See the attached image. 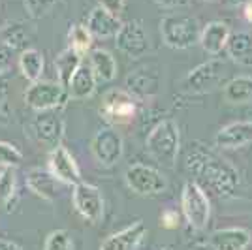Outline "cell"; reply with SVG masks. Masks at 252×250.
Returning <instances> with one entry per match:
<instances>
[{
  "label": "cell",
  "mask_w": 252,
  "mask_h": 250,
  "mask_svg": "<svg viewBox=\"0 0 252 250\" xmlns=\"http://www.w3.org/2000/svg\"><path fill=\"white\" fill-rule=\"evenodd\" d=\"M187 169L196 177L198 185L213 190L219 198H235L239 188V171L224 158L215 156L200 143H190L187 153Z\"/></svg>",
  "instance_id": "cell-1"
},
{
  "label": "cell",
  "mask_w": 252,
  "mask_h": 250,
  "mask_svg": "<svg viewBox=\"0 0 252 250\" xmlns=\"http://www.w3.org/2000/svg\"><path fill=\"white\" fill-rule=\"evenodd\" d=\"M145 149L151 158L157 160L160 166H175L179 151H181V132H179L177 123L173 119L158 121L145 139Z\"/></svg>",
  "instance_id": "cell-2"
},
{
  "label": "cell",
  "mask_w": 252,
  "mask_h": 250,
  "mask_svg": "<svg viewBox=\"0 0 252 250\" xmlns=\"http://www.w3.org/2000/svg\"><path fill=\"white\" fill-rule=\"evenodd\" d=\"M200 21L192 15L169 13L160 19V38L169 49L187 51L200 43Z\"/></svg>",
  "instance_id": "cell-3"
},
{
  "label": "cell",
  "mask_w": 252,
  "mask_h": 250,
  "mask_svg": "<svg viewBox=\"0 0 252 250\" xmlns=\"http://www.w3.org/2000/svg\"><path fill=\"white\" fill-rule=\"evenodd\" d=\"M181 213H183V217H185V220L189 222V226L192 229L201 231V229L207 228L211 219V201L207 192L196 181H189L183 187V192H181Z\"/></svg>",
  "instance_id": "cell-4"
},
{
  "label": "cell",
  "mask_w": 252,
  "mask_h": 250,
  "mask_svg": "<svg viewBox=\"0 0 252 250\" xmlns=\"http://www.w3.org/2000/svg\"><path fill=\"white\" fill-rule=\"evenodd\" d=\"M137 113V102L126 89H109L102 98L100 115L107 125L125 126L130 125Z\"/></svg>",
  "instance_id": "cell-5"
},
{
  "label": "cell",
  "mask_w": 252,
  "mask_h": 250,
  "mask_svg": "<svg viewBox=\"0 0 252 250\" xmlns=\"http://www.w3.org/2000/svg\"><path fill=\"white\" fill-rule=\"evenodd\" d=\"M68 91L59 81H36L29 85L25 91V104L36 113L59 111L68 104Z\"/></svg>",
  "instance_id": "cell-6"
},
{
  "label": "cell",
  "mask_w": 252,
  "mask_h": 250,
  "mask_svg": "<svg viewBox=\"0 0 252 250\" xmlns=\"http://www.w3.org/2000/svg\"><path fill=\"white\" fill-rule=\"evenodd\" d=\"M125 183L137 196H158L168 190V179L166 175L153 166L147 164H132L126 169Z\"/></svg>",
  "instance_id": "cell-7"
},
{
  "label": "cell",
  "mask_w": 252,
  "mask_h": 250,
  "mask_svg": "<svg viewBox=\"0 0 252 250\" xmlns=\"http://www.w3.org/2000/svg\"><path fill=\"white\" fill-rule=\"evenodd\" d=\"M91 153L96 164L102 167H113L121 162L125 153V141L123 136L117 132V128L107 126L100 128L91 139Z\"/></svg>",
  "instance_id": "cell-8"
},
{
  "label": "cell",
  "mask_w": 252,
  "mask_h": 250,
  "mask_svg": "<svg viewBox=\"0 0 252 250\" xmlns=\"http://www.w3.org/2000/svg\"><path fill=\"white\" fill-rule=\"evenodd\" d=\"M72 205L77 215L89 224H98L104 217V196L100 188L91 183L81 181L72 187Z\"/></svg>",
  "instance_id": "cell-9"
},
{
  "label": "cell",
  "mask_w": 252,
  "mask_h": 250,
  "mask_svg": "<svg viewBox=\"0 0 252 250\" xmlns=\"http://www.w3.org/2000/svg\"><path fill=\"white\" fill-rule=\"evenodd\" d=\"M226 72V64L220 59H211L207 62H201L194 70H190L189 75L185 77V91L189 94H207L217 85L220 83Z\"/></svg>",
  "instance_id": "cell-10"
},
{
  "label": "cell",
  "mask_w": 252,
  "mask_h": 250,
  "mask_svg": "<svg viewBox=\"0 0 252 250\" xmlns=\"http://www.w3.org/2000/svg\"><path fill=\"white\" fill-rule=\"evenodd\" d=\"M117 49L126 55L128 59H141L149 53V36L147 31L139 21H126L123 23L121 31L115 36Z\"/></svg>",
  "instance_id": "cell-11"
},
{
  "label": "cell",
  "mask_w": 252,
  "mask_h": 250,
  "mask_svg": "<svg viewBox=\"0 0 252 250\" xmlns=\"http://www.w3.org/2000/svg\"><path fill=\"white\" fill-rule=\"evenodd\" d=\"M31 130L36 141L47 149H57L64 137V121L57 111H42L31 123Z\"/></svg>",
  "instance_id": "cell-12"
},
{
  "label": "cell",
  "mask_w": 252,
  "mask_h": 250,
  "mask_svg": "<svg viewBox=\"0 0 252 250\" xmlns=\"http://www.w3.org/2000/svg\"><path fill=\"white\" fill-rule=\"evenodd\" d=\"M47 166H49L47 169H49L63 185L75 187L77 183H81V169L77 166L74 155H72L66 147L59 145L57 149H53L51 153H49Z\"/></svg>",
  "instance_id": "cell-13"
},
{
  "label": "cell",
  "mask_w": 252,
  "mask_h": 250,
  "mask_svg": "<svg viewBox=\"0 0 252 250\" xmlns=\"http://www.w3.org/2000/svg\"><path fill=\"white\" fill-rule=\"evenodd\" d=\"M25 183L32 194H36L38 198L45 199V201L59 199L63 196V188L66 187L49 169H43V167H32L25 177Z\"/></svg>",
  "instance_id": "cell-14"
},
{
  "label": "cell",
  "mask_w": 252,
  "mask_h": 250,
  "mask_svg": "<svg viewBox=\"0 0 252 250\" xmlns=\"http://www.w3.org/2000/svg\"><path fill=\"white\" fill-rule=\"evenodd\" d=\"M126 91L136 100L155 98L160 91V73L155 68H137L126 77Z\"/></svg>",
  "instance_id": "cell-15"
},
{
  "label": "cell",
  "mask_w": 252,
  "mask_h": 250,
  "mask_svg": "<svg viewBox=\"0 0 252 250\" xmlns=\"http://www.w3.org/2000/svg\"><path fill=\"white\" fill-rule=\"evenodd\" d=\"M145 237H147V226L141 220H137L126 226L125 229L105 237L104 243L100 245V250H137Z\"/></svg>",
  "instance_id": "cell-16"
},
{
  "label": "cell",
  "mask_w": 252,
  "mask_h": 250,
  "mask_svg": "<svg viewBox=\"0 0 252 250\" xmlns=\"http://www.w3.org/2000/svg\"><path fill=\"white\" fill-rule=\"evenodd\" d=\"M252 143V121H235L222 126L215 136L219 149H239Z\"/></svg>",
  "instance_id": "cell-17"
},
{
  "label": "cell",
  "mask_w": 252,
  "mask_h": 250,
  "mask_svg": "<svg viewBox=\"0 0 252 250\" xmlns=\"http://www.w3.org/2000/svg\"><path fill=\"white\" fill-rule=\"evenodd\" d=\"M123 21L121 17L111 13L107 10H102L96 6L94 10L89 13L87 17V29L93 34V38L96 40H109V38H115L117 32L121 31Z\"/></svg>",
  "instance_id": "cell-18"
},
{
  "label": "cell",
  "mask_w": 252,
  "mask_h": 250,
  "mask_svg": "<svg viewBox=\"0 0 252 250\" xmlns=\"http://www.w3.org/2000/svg\"><path fill=\"white\" fill-rule=\"evenodd\" d=\"M230 36H231L230 25L226 21H220V19L209 21L201 29V36H200L201 49L207 53V55L217 57V55H220L226 49V43L230 40Z\"/></svg>",
  "instance_id": "cell-19"
},
{
  "label": "cell",
  "mask_w": 252,
  "mask_h": 250,
  "mask_svg": "<svg viewBox=\"0 0 252 250\" xmlns=\"http://www.w3.org/2000/svg\"><path fill=\"white\" fill-rule=\"evenodd\" d=\"M252 241V235L245 228H224L213 231L207 239L213 250H245Z\"/></svg>",
  "instance_id": "cell-20"
},
{
  "label": "cell",
  "mask_w": 252,
  "mask_h": 250,
  "mask_svg": "<svg viewBox=\"0 0 252 250\" xmlns=\"http://www.w3.org/2000/svg\"><path fill=\"white\" fill-rule=\"evenodd\" d=\"M96 85H98V79H96L93 68L89 64H81L79 70L74 73L66 91H68L70 100H87L94 94Z\"/></svg>",
  "instance_id": "cell-21"
},
{
  "label": "cell",
  "mask_w": 252,
  "mask_h": 250,
  "mask_svg": "<svg viewBox=\"0 0 252 250\" xmlns=\"http://www.w3.org/2000/svg\"><path fill=\"white\" fill-rule=\"evenodd\" d=\"M224 51L233 62L252 68V32H231Z\"/></svg>",
  "instance_id": "cell-22"
},
{
  "label": "cell",
  "mask_w": 252,
  "mask_h": 250,
  "mask_svg": "<svg viewBox=\"0 0 252 250\" xmlns=\"http://www.w3.org/2000/svg\"><path fill=\"white\" fill-rule=\"evenodd\" d=\"M89 66L93 68L98 83H111L119 72L115 57L107 49H93L89 53Z\"/></svg>",
  "instance_id": "cell-23"
},
{
  "label": "cell",
  "mask_w": 252,
  "mask_h": 250,
  "mask_svg": "<svg viewBox=\"0 0 252 250\" xmlns=\"http://www.w3.org/2000/svg\"><path fill=\"white\" fill-rule=\"evenodd\" d=\"M83 64V55L74 51L72 47H66L61 51L55 59V68H57V75H59V83L64 89H68V85L72 81L74 73L79 70V66Z\"/></svg>",
  "instance_id": "cell-24"
},
{
  "label": "cell",
  "mask_w": 252,
  "mask_h": 250,
  "mask_svg": "<svg viewBox=\"0 0 252 250\" xmlns=\"http://www.w3.org/2000/svg\"><path fill=\"white\" fill-rule=\"evenodd\" d=\"M43 68H45V62H43L42 51H38L34 47H29V49L21 51V55H19V70H21V75L27 81H31V83L42 81Z\"/></svg>",
  "instance_id": "cell-25"
},
{
  "label": "cell",
  "mask_w": 252,
  "mask_h": 250,
  "mask_svg": "<svg viewBox=\"0 0 252 250\" xmlns=\"http://www.w3.org/2000/svg\"><path fill=\"white\" fill-rule=\"evenodd\" d=\"M224 98L230 104H247L252 102V77L237 75L230 79L224 87Z\"/></svg>",
  "instance_id": "cell-26"
},
{
  "label": "cell",
  "mask_w": 252,
  "mask_h": 250,
  "mask_svg": "<svg viewBox=\"0 0 252 250\" xmlns=\"http://www.w3.org/2000/svg\"><path fill=\"white\" fill-rule=\"evenodd\" d=\"M17 203V175L15 167L0 169V205L11 213Z\"/></svg>",
  "instance_id": "cell-27"
},
{
  "label": "cell",
  "mask_w": 252,
  "mask_h": 250,
  "mask_svg": "<svg viewBox=\"0 0 252 250\" xmlns=\"http://www.w3.org/2000/svg\"><path fill=\"white\" fill-rule=\"evenodd\" d=\"M0 40L13 47L15 51H25L29 49L27 45L31 43V32L27 31V27L19 21H8L0 29Z\"/></svg>",
  "instance_id": "cell-28"
},
{
  "label": "cell",
  "mask_w": 252,
  "mask_h": 250,
  "mask_svg": "<svg viewBox=\"0 0 252 250\" xmlns=\"http://www.w3.org/2000/svg\"><path fill=\"white\" fill-rule=\"evenodd\" d=\"M93 42H94V38H93V34L89 32L87 25L75 23V25L70 27V31H68V47H72V49L77 51L79 55H85L87 51H91Z\"/></svg>",
  "instance_id": "cell-29"
},
{
  "label": "cell",
  "mask_w": 252,
  "mask_h": 250,
  "mask_svg": "<svg viewBox=\"0 0 252 250\" xmlns=\"http://www.w3.org/2000/svg\"><path fill=\"white\" fill-rule=\"evenodd\" d=\"M43 250H74V239L66 229H53L45 237Z\"/></svg>",
  "instance_id": "cell-30"
},
{
  "label": "cell",
  "mask_w": 252,
  "mask_h": 250,
  "mask_svg": "<svg viewBox=\"0 0 252 250\" xmlns=\"http://www.w3.org/2000/svg\"><path fill=\"white\" fill-rule=\"evenodd\" d=\"M59 2L61 0H23L25 10L31 19H42L45 15H49Z\"/></svg>",
  "instance_id": "cell-31"
},
{
  "label": "cell",
  "mask_w": 252,
  "mask_h": 250,
  "mask_svg": "<svg viewBox=\"0 0 252 250\" xmlns=\"http://www.w3.org/2000/svg\"><path fill=\"white\" fill-rule=\"evenodd\" d=\"M23 162L21 151L13 143L0 141V166L2 167H17Z\"/></svg>",
  "instance_id": "cell-32"
},
{
  "label": "cell",
  "mask_w": 252,
  "mask_h": 250,
  "mask_svg": "<svg viewBox=\"0 0 252 250\" xmlns=\"http://www.w3.org/2000/svg\"><path fill=\"white\" fill-rule=\"evenodd\" d=\"M10 115V77H8V73H0V119L8 121Z\"/></svg>",
  "instance_id": "cell-33"
},
{
  "label": "cell",
  "mask_w": 252,
  "mask_h": 250,
  "mask_svg": "<svg viewBox=\"0 0 252 250\" xmlns=\"http://www.w3.org/2000/svg\"><path fill=\"white\" fill-rule=\"evenodd\" d=\"M181 224V215L175 209H164L160 215V226L166 229H177Z\"/></svg>",
  "instance_id": "cell-34"
},
{
  "label": "cell",
  "mask_w": 252,
  "mask_h": 250,
  "mask_svg": "<svg viewBox=\"0 0 252 250\" xmlns=\"http://www.w3.org/2000/svg\"><path fill=\"white\" fill-rule=\"evenodd\" d=\"M13 55H15V49L0 40V73H8L13 62Z\"/></svg>",
  "instance_id": "cell-35"
},
{
  "label": "cell",
  "mask_w": 252,
  "mask_h": 250,
  "mask_svg": "<svg viewBox=\"0 0 252 250\" xmlns=\"http://www.w3.org/2000/svg\"><path fill=\"white\" fill-rule=\"evenodd\" d=\"M96 2H98V8L111 11L115 15H119L121 11L125 10V4H126V0H96Z\"/></svg>",
  "instance_id": "cell-36"
},
{
  "label": "cell",
  "mask_w": 252,
  "mask_h": 250,
  "mask_svg": "<svg viewBox=\"0 0 252 250\" xmlns=\"http://www.w3.org/2000/svg\"><path fill=\"white\" fill-rule=\"evenodd\" d=\"M153 2L164 10H179V8H187L190 4V0H153Z\"/></svg>",
  "instance_id": "cell-37"
},
{
  "label": "cell",
  "mask_w": 252,
  "mask_h": 250,
  "mask_svg": "<svg viewBox=\"0 0 252 250\" xmlns=\"http://www.w3.org/2000/svg\"><path fill=\"white\" fill-rule=\"evenodd\" d=\"M0 250H23L17 243L10 239H0Z\"/></svg>",
  "instance_id": "cell-38"
},
{
  "label": "cell",
  "mask_w": 252,
  "mask_h": 250,
  "mask_svg": "<svg viewBox=\"0 0 252 250\" xmlns=\"http://www.w3.org/2000/svg\"><path fill=\"white\" fill-rule=\"evenodd\" d=\"M243 15H245L247 21L252 23V2L251 4H247V6H243Z\"/></svg>",
  "instance_id": "cell-39"
},
{
  "label": "cell",
  "mask_w": 252,
  "mask_h": 250,
  "mask_svg": "<svg viewBox=\"0 0 252 250\" xmlns=\"http://www.w3.org/2000/svg\"><path fill=\"white\" fill-rule=\"evenodd\" d=\"M224 2H226L228 6H235V8H237V6H247V4H251L252 0H224Z\"/></svg>",
  "instance_id": "cell-40"
},
{
  "label": "cell",
  "mask_w": 252,
  "mask_h": 250,
  "mask_svg": "<svg viewBox=\"0 0 252 250\" xmlns=\"http://www.w3.org/2000/svg\"><path fill=\"white\" fill-rule=\"evenodd\" d=\"M162 250H171V249H169V247H164V249H162Z\"/></svg>",
  "instance_id": "cell-41"
},
{
  "label": "cell",
  "mask_w": 252,
  "mask_h": 250,
  "mask_svg": "<svg viewBox=\"0 0 252 250\" xmlns=\"http://www.w3.org/2000/svg\"><path fill=\"white\" fill-rule=\"evenodd\" d=\"M207 2H211V0H207Z\"/></svg>",
  "instance_id": "cell-42"
}]
</instances>
